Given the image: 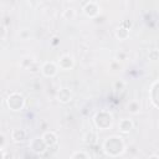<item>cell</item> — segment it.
<instances>
[{
    "mask_svg": "<svg viewBox=\"0 0 159 159\" xmlns=\"http://www.w3.org/2000/svg\"><path fill=\"white\" fill-rule=\"evenodd\" d=\"M102 149L103 152L112 158H117L119 155H122L125 150V144L123 142V139L118 135H111L107 137L102 144Z\"/></svg>",
    "mask_w": 159,
    "mask_h": 159,
    "instance_id": "cell-1",
    "label": "cell"
},
{
    "mask_svg": "<svg viewBox=\"0 0 159 159\" xmlns=\"http://www.w3.org/2000/svg\"><path fill=\"white\" fill-rule=\"evenodd\" d=\"M94 124L96 127L99 129V130H106V129H109L113 124V116L107 112V111H99L96 113L94 118Z\"/></svg>",
    "mask_w": 159,
    "mask_h": 159,
    "instance_id": "cell-2",
    "label": "cell"
},
{
    "mask_svg": "<svg viewBox=\"0 0 159 159\" xmlns=\"http://www.w3.org/2000/svg\"><path fill=\"white\" fill-rule=\"evenodd\" d=\"M6 104L14 112L21 111L24 108V106H25V97L21 93H19V92H12V93H10L7 96Z\"/></svg>",
    "mask_w": 159,
    "mask_h": 159,
    "instance_id": "cell-3",
    "label": "cell"
},
{
    "mask_svg": "<svg viewBox=\"0 0 159 159\" xmlns=\"http://www.w3.org/2000/svg\"><path fill=\"white\" fill-rule=\"evenodd\" d=\"M99 11H101V7H99L98 2H96V1H87L83 5V12H84V15L88 16V17H91V19L98 16Z\"/></svg>",
    "mask_w": 159,
    "mask_h": 159,
    "instance_id": "cell-4",
    "label": "cell"
},
{
    "mask_svg": "<svg viewBox=\"0 0 159 159\" xmlns=\"http://www.w3.org/2000/svg\"><path fill=\"white\" fill-rule=\"evenodd\" d=\"M29 147H30V149H31L34 153H36V154H43V153L46 152V149H47V145L45 144V142H43L42 138H40V137L32 138V139L30 140Z\"/></svg>",
    "mask_w": 159,
    "mask_h": 159,
    "instance_id": "cell-5",
    "label": "cell"
},
{
    "mask_svg": "<svg viewBox=\"0 0 159 159\" xmlns=\"http://www.w3.org/2000/svg\"><path fill=\"white\" fill-rule=\"evenodd\" d=\"M75 66V58L71 56V55H62L58 61H57V67L61 68L62 71H68V70H72Z\"/></svg>",
    "mask_w": 159,
    "mask_h": 159,
    "instance_id": "cell-6",
    "label": "cell"
},
{
    "mask_svg": "<svg viewBox=\"0 0 159 159\" xmlns=\"http://www.w3.org/2000/svg\"><path fill=\"white\" fill-rule=\"evenodd\" d=\"M41 72H42V75H43L45 77H47V78L55 77V76L57 75V72H58L57 63H55V62H52V61L45 62V63L42 65V67H41Z\"/></svg>",
    "mask_w": 159,
    "mask_h": 159,
    "instance_id": "cell-7",
    "label": "cell"
},
{
    "mask_svg": "<svg viewBox=\"0 0 159 159\" xmlns=\"http://www.w3.org/2000/svg\"><path fill=\"white\" fill-rule=\"evenodd\" d=\"M72 92L68 89V88H66V87H62V88H60L58 91H57V94H56V98H57V101L60 102V103H63V104H66V103H70L71 101H72Z\"/></svg>",
    "mask_w": 159,
    "mask_h": 159,
    "instance_id": "cell-8",
    "label": "cell"
},
{
    "mask_svg": "<svg viewBox=\"0 0 159 159\" xmlns=\"http://www.w3.org/2000/svg\"><path fill=\"white\" fill-rule=\"evenodd\" d=\"M41 138H42V140L45 142V144L47 145V148H51V147L56 145L57 142H58V137H57V134H56L55 132H52V130H47V132H45V133L41 135Z\"/></svg>",
    "mask_w": 159,
    "mask_h": 159,
    "instance_id": "cell-9",
    "label": "cell"
},
{
    "mask_svg": "<svg viewBox=\"0 0 159 159\" xmlns=\"http://www.w3.org/2000/svg\"><path fill=\"white\" fill-rule=\"evenodd\" d=\"M158 87H159V81L155 80L152 86H150V89H149V99L153 104L154 108H158L159 104H158Z\"/></svg>",
    "mask_w": 159,
    "mask_h": 159,
    "instance_id": "cell-10",
    "label": "cell"
},
{
    "mask_svg": "<svg viewBox=\"0 0 159 159\" xmlns=\"http://www.w3.org/2000/svg\"><path fill=\"white\" fill-rule=\"evenodd\" d=\"M27 138V133L22 128H15L11 132V139L14 143H22Z\"/></svg>",
    "mask_w": 159,
    "mask_h": 159,
    "instance_id": "cell-11",
    "label": "cell"
},
{
    "mask_svg": "<svg viewBox=\"0 0 159 159\" xmlns=\"http://www.w3.org/2000/svg\"><path fill=\"white\" fill-rule=\"evenodd\" d=\"M133 128H134V123H133V120L129 119V118H123V119H120L119 123H118V129H119V132H122V133H129Z\"/></svg>",
    "mask_w": 159,
    "mask_h": 159,
    "instance_id": "cell-12",
    "label": "cell"
},
{
    "mask_svg": "<svg viewBox=\"0 0 159 159\" xmlns=\"http://www.w3.org/2000/svg\"><path fill=\"white\" fill-rule=\"evenodd\" d=\"M127 109H128V112L130 114L135 116V114H138L140 112V103L138 101H130L128 103V106H127Z\"/></svg>",
    "mask_w": 159,
    "mask_h": 159,
    "instance_id": "cell-13",
    "label": "cell"
},
{
    "mask_svg": "<svg viewBox=\"0 0 159 159\" xmlns=\"http://www.w3.org/2000/svg\"><path fill=\"white\" fill-rule=\"evenodd\" d=\"M116 37L119 39L120 41L127 40V39L129 37V30L125 29L124 26H119V27L116 30Z\"/></svg>",
    "mask_w": 159,
    "mask_h": 159,
    "instance_id": "cell-14",
    "label": "cell"
},
{
    "mask_svg": "<svg viewBox=\"0 0 159 159\" xmlns=\"http://www.w3.org/2000/svg\"><path fill=\"white\" fill-rule=\"evenodd\" d=\"M75 16H76V11H75L73 7H67V9H65L63 12H62V17H63L65 20H72Z\"/></svg>",
    "mask_w": 159,
    "mask_h": 159,
    "instance_id": "cell-15",
    "label": "cell"
},
{
    "mask_svg": "<svg viewBox=\"0 0 159 159\" xmlns=\"http://www.w3.org/2000/svg\"><path fill=\"white\" fill-rule=\"evenodd\" d=\"M71 159H91L88 157V154L83 150H77V152H73L72 155H71Z\"/></svg>",
    "mask_w": 159,
    "mask_h": 159,
    "instance_id": "cell-16",
    "label": "cell"
},
{
    "mask_svg": "<svg viewBox=\"0 0 159 159\" xmlns=\"http://www.w3.org/2000/svg\"><path fill=\"white\" fill-rule=\"evenodd\" d=\"M149 60L150 61H153V62H155V61H158V58H159V52H158V50L157 48H153V50H150L149 51Z\"/></svg>",
    "mask_w": 159,
    "mask_h": 159,
    "instance_id": "cell-17",
    "label": "cell"
},
{
    "mask_svg": "<svg viewBox=\"0 0 159 159\" xmlns=\"http://www.w3.org/2000/svg\"><path fill=\"white\" fill-rule=\"evenodd\" d=\"M6 35H7V30H6V26L0 24V41L5 40L6 39Z\"/></svg>",
    "mask_w": 159,
    "mask_h": 159,
    "instance_id": "cell-18",
    "label": "cell"
},
{
    "mask_svg": "<svg viewBox=\"0 0 159 159\" xmlns=\"http://www.w3.org/2000/svg\"><path fill=\"white\" fill-rule=\"evenodd\" d=\"M113 87H114V89H117V91H122V89H124L125 83L119 80V81H116V82L113 83Z\"/></svg>",
    "mask_w": 159,
    "mask_h": 159,
    "instance_id": "cell-19",
    "label": "cell"
},
{
    "mask_svg": "<svg viewBox=\"0 0 159 159\" xmlns=\"http://www.w3.org/2000/svg\"><path fill=\"white\" fill-rule=\"evenodd\" d=\"M2 159H15V157L11 152H4L2 153Z\"/></svg>",
    "mask_w": 159,
    "mask_h": 159,
    "instance_id": "cell-20",
    "label": "cell"
},
{
    "mask_svg": "<svg viewBox=\"0 0 159 159\" xmlns=\"http://www.w3.org/2000/svg\"><path fill=\"white\" fill-rule=\"evenodd\" d=\"M5 144H6V138L2 133H0V149H2L5 147Z\"/></svg>",
    "mask_w": 159,
    "mask_h": 159,
    "instance_id": "cell-21",
    "label": "cell"
},
{
    "mask_svg": "<svg viewBox=\"0 0 159 159\" xmlns=\"http://www.w3.org/2000/svg\"><path fill=\"white\" fill-rule=\"evenodd\" d=\"M119 58H122L120 61H123V60L125 58V55H124V53H122V52H120V53H118V55H117V61H118Z\"/></svg>",
    "mask_w": 159,
    "mask_h": 159,
    "instance_id": "cell-22",
    "label": "cell"
},
{
    "mask_svg": "<svg viewBox=\"0 0 159 159\" xmlns=\"http://www.w3.org/2000/svg\"><path fill=\"white\" fill-rule=\"evenodd\" d=\"M148 159H159V157H158V154H152Z\"/></svg>",
    "mask_w": 159,
    "mask_h": 159,
    "instance_id": "cell-23",
    "label": "cell"
},
{
    "mask_svg": "<svg viewBox=\"0 0 159 159\" xmlns=\"http://www.w3.org/2000/svg\"><path fill=\"white\" fill-rule=\"evenodd\" d=\"M52 40H53V41H52V43H53V45H56V43H57V40H58V37H53Z\"/></svg>",
    "mask_w": 159,
    "mask_h": 159,
    "instance_id": "cell-24",
    "label": "cell"
}]
</instances>
